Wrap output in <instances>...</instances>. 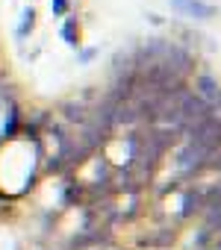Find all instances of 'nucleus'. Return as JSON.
<instances>
[{
  "label": "nucleus",
  "instance_id": "3",
  "mask_svg": "<svg viewBox=\"0 0 221 250\" xmlns=\"http://www.w3.org/2000/svg\"><path fill=\"white\" fill-rule=\"evenodd\" d=\"M171 9L183 18H192V21H209L218 15V6L206 3V0H168Z\"/></svg>",
  "mask_w": 221,
  "mask_h": 250
},
{
  "label": "nucleus",
  "instance_id": "5",
  "mask_svg": "<svg viewBox=\"0 0 221 250\" xmlns=\"http://www.w3.org/2000/svg\"><path fill=\"white\" fill-rule=\"evenodd\" d=\"M203 206H206V200H203V188L192 186V188H186V191H183V206H180V215H183V218H189V215L200 212Z\"/></svg>",
  "mask_w": 221,
  "mask_h": 250
},
{
  "label": "nucleus",
  "instance_id": "9",
  "mask_svg": "<svg viewBox=\"0 0 221 250\" xmlns=\"http://www.w3.org/2000/svg\"><path fill=\"white\" fill-rule=\"evenodd\" d=\"M18 124H21V115L15 106H9V118H6V127H3V139H12L18 133Z\"/></svg>",
  "mask_w": 221,
  "mask_h": 250
},
{
  "label": "nucleus",
  "instance_id": "7",
  "mask_svg": "<svg viewBox=\"0 0 221 250\" xmlns=\"http://www.w3.org/2000/svg\"><path fill=\"white\" fill-rule=\"evenodd\" d=\"M174 229H159L156 235H145L142 238V244H148V247H168V244H174Z\"/></svg>",
  "mask_w": 221,
  "mask_h": 250
},
{
  "label": "nucleus",
  "instance_id": "4",
  "mask_svg": "<svg viewBox=\"0 0 221 250\" xmlns=\"http://www.w3.org/2000/svg\"><path fill=\"white\" fill-rule=\"evenodd\" d=\"M195 94L209 106V109H221V83L212 77V74H198V80H195Z\"/></svg>",
  "mask_w": 221,
  "mask_h": 250
},
{
  "label": "nucleus",
  "instance_id": "11",
  "mask_svg": "<svg viewBox=\"0 0 221 250\" xmlns=\"http://www.w3.org/2000/svg\"><path fill=\"white\" fill-rule=\"evenodd\" d=\"M68 12V0H53V15H65Z\"/></svg>",
  "mask_w": 221,
  "mask_h": 250
},
{
  "label": "nucleus",
  "instance_id": "2",
  "mask_svg": "<svg viewBox=\"0 0 221 250\" xmlns=\"http://www.w3.org/2000/svg\"><path fill=\"white\" fill-rule=\"evenodd\" d=\"M209 150H203L200 145H195V142H186L183 145V150L177 153V165L183 168V174L186 177H195V174H200V171H206V162H209Z\"/></svg>",
  "mask_w": 221,
  "mask_h": 250
},
{
  "label": "nucleus",
  "instance_id": "8",
  "mask_svg": "<svg viewBox=\"0 0 221 250\" xmlns=\"http://www.w3.org/2000/svg\"><path fill=\"white\" fill-rule=\"evenodd\" d=\"M62 39H65L71 47L80 44V27H77V18H68V21L62 24Z\"/></svg>",
  "mask_w": 221,
  "mask_h": 250
},
{
  "label": "nucleus",
  "instance_id": "12",
  "mask_svg": "<svg viewBox=\"0 0 221 250\" xmlns=\"http://www.w3.org/2000/svg\"><path fill=\"white\" fill-rule=\"evenodd\" d=\"M94 56H97V50H94V47H88V50H83V53H80V62H91Z\"/></svg>",
  "mask_w": 221,
  "mask_h": 250
},
{
  "label": "nucleus",
  "instance_id": "6",
  "mask_svg": "<svg viewBox=\"0 0 221 250\" xmlns=\"http://www.w3.org/2000/svg\"><path fill=\"white\" fill-rule=\"evenodd\" d=\"M62 112H65V118H68L71 124H80V127L88 121V115H86V106H83V103H74V100H71V103H65V106H62Z\"/></svg>",
  "mask_w": 221,
  "mask_h": 250
},
{
  "label": "nucleus",
  "instance_id": "10",
  "mask_svg": "<svg viewBox=\"0 0 221 250\" xmlns=\"http://www.w3.org/2000/svg\"><path fill=\"white\" fill-rule=\"evenodd\" d=\"M33 24H36V12H33V9H24V12H21V27H18V36L24 39V36L33 30Z\"/></svg>",
  "mask_w": 221,
  "mask_h": 250
},
{
  "label": "nucleus",
  "instance_id": "1",
  "mask_svg": "<svg viewBox=\"0 0 221 250\" xmlns=\"http://www.w3.org/2000/svg\"><path fill=\"white\" fill-rule=\"evenodd\" d=\"M186 136H189V142L200 145L203 150L218 153L221 150V112H212L209 118L192 124V127L186 130Z\"/></svg>",
  "mask_w": 221,
  "mask_h": 250
}]
</instances>
